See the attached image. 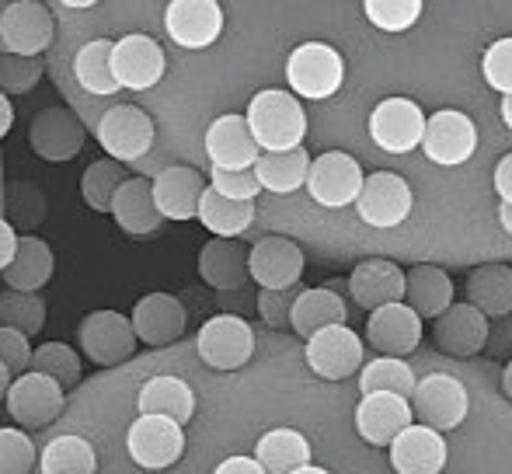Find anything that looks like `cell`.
Returning a JSON list of instances; mask_svg holds the SVG:
<instances>
[{"instance_id": "obj_1", "label": "cell", "mask_w": 512, "mask_h": 474, "mask_svg": "<svg viewBox=\"0 0 512 474\" xmlns=\"http://www.w3.org/2000/svg\"><path fill=\"white\" fill-rule=\"evenodd\" d=\"M251 133H255L262 154H286V150H300L307 136V112L293 91L283 88H265L248 102Z\"/></svg>"}, {"instance_id": "obj_2", "label": "cell", "mask_w": 512, "mask_h": 474, "mask_svg": "<svg viewBox=\"0 0 512 474\" xmlns=\"http://www.w3.org/2000/svg\"><path fill=\"white\" fill-rule=\"evenodd\" d=\"M286 84L297 98L324 102L335 98L345 84V60L328 42H300L286 60Z\"/></svg>"}, {"instance_id": "obj_3", "label": "cell", "mask_w": 512, "mask_h": 474, "mask_svg": "<svg viewBox=\"0 0 512 474\" xmlns=\"http://www.w3.org/2000/svg\"><path fill=\"white\" fill-rule=\"evenodd\" d=\"M363 164L356 161L345 150H324L314 157L307 175V192L317 206L324 210H345V206H356L363 196Z\"/></svg>"}, {"instance_id": "obj_4", "label": "cell", "mask_w": 512, "mask_h": 474, "mask_svg": "<svg viewBox=\"0 0 512 474\" xmlns=\"http://www.w3.org/2000/svg\"><path fill=\"white\" fill-rule=\"evenodd\" d=\"M467 408H471L467 387L450 373H429L418 380L415 394H411L415 422L436 429V433H453L467 419Z\"/></svg>"}, {"instance_id": "obj_5", "label": "cell", "mask_w": 512, "mask_h": 474, "mask_svg": "<svg viewBox=\"0 0 512 474\" xmlns=\"http://www.w3.org/2000/svg\"><path fill=\"white\" fill-rule=\"evenodd\" d=\"M196 353L209 370H241L255 356V332L241 314H216L199 328Z\"/></svg>"}, {"instance_id": "obj_6", "label": "cell", "mask_w": 512, "mask_h": 474, "mask_svg": "<svg viewBox=\"0 0 512 474\" xmlns=\"http://www.w3.org/2000/svg\"><path fill=\"white\" fill-rule=\"evenodd\" d=\"M126 450L136 468L168 471L185 454V426L161 419V415H140L126 433Z\"/></svg>"}, {"instance_id": "obj_7", "label": "cell", "mask_w": 512, "mask_h": 474, "mask_svg": "<svg viewBox=\"0 0 512 474\" xmlns=\"http://www.w3.org/2000/svg\"><path fill=\"white\" fill-rule=\"evenodd\" d=\"M133 318L119 311H91L77 328V349L95 366H119L136 353Z\"/></svg>"}, {"instance_id": "obj_8", "label": "cell", "mask_w": 512, "mask_h": 474, "mask_svg": "<svg viewBox=\"0 0 512 474\" xmlns=\"http://www.w3.org/2000/svg\"><path fill=\"white\" fill-rule=\"evenodd\" d=\"M422 154L439 168H460L478 154V126L467 112L439 109L425 122Z\"/></svg>"}, {"instance_id": "obj_9", "label": "cell", "mask_w": 512, "mask_h": 474, "mask_svg": "<svg viewBox=\"0 0 512 474\" xmlns=\"http://www.w3.org/2000/svg\"><path fill=\"white\" fill-rule=\"evenodd\" d=\"M425 112L411 98H384L370 112V140L384 154H411L422 150L425 140Z\"/></svg>"}, {"instance_id": "obj_10", "label": "cell", "mask_w": 512, "mask_h": 474, "mask_svg": "<svg viewBox=\"0 0 512 474\" xmlns=\"http://www.w3.org/2000/svg\"><path fill=\"white\" fill-rule=\"evenodd\" d=\"M53 42V11L39 0H11L0 21V53L39 60Z\"/></svg>"}, {"instance_id": "obj_11", "label": "cell", "mask_w": 512, "mask_h": 474, "mask_svg": "<svg viewBox=\"0 0 512 474\" xmlns=\"http://www.w3.org/2000/svg\"><path fill=\"white\" fill-rule=\"evenodd\" d=\"M98 143L112 161L133 164L154 147V119L140 105H115L98 122Z\"/></svg>"}, {"instance_id": "obj_12", "label": "cell", "mask_w": 512, "mask_h": 474, "mask_svg": "<svg viewBox=\"0 0 512 474\" xmlns=\"http://www.w3.org/2000/svg\"><path fill=\"white\" fill-rule=\"evenodd\" d=\"M363 356H366V342L363 335H356L349 325H335L317 332L314 339H307L304 359L314 370V377L321 380H345L352 373L363 370Z\"/></svg>"}, {"instance_id": "obj_13", "label": "cell", "mask_w": 512, "mask_h": 474, "mask_svg": "<svg viewBox=\"0 0 512 474\" xmlns=\"http://www.w3.org/2000/svg\"><path fill=\"white\" fill-rule=\"evenodd\" d=\"M411 206H415L411 185L398 171H373L363 185L356 213L363 224L377 227V231H391V227H401L411 217Z\"/></svg>"}, {"instance_id": "obj_14", "label": "cell", "mask_w": 512, "mask_h": 474, "mask_svg": "<svg viewBox=\"0 0 512 474\" xmlns=\"http://www.w3.org/2000/svg\"><path fill=\"white\" fill-rule=\"evenodd\" d=\"M67 405V391L56 380L42 377V373H25L14 380L11 394H7V415L18 422L21 429H42L56 422Z\"/></svg>"}, {"instance_id": "obj_15", "label": "cell", "mask_w": 512, "mask_h": 474, "mask_svg": "<svg viewBox=\"0 0 512 474\" xmlns=\"http://www.w3.org/2000/svg\"><path fill=\"white\" fill-rule=\"evenodd\" d=\"M203 147L209 164L220 171H255L258 157H262V147H258L248 119L234 116V112L209 122Z\"/></svg>"}, {"instance_id": "obj_16", "label": "cell", "mask_w": 512, "mask_h": 474, "mask_svg": "<svg viewBox=\"0 0 512 474\" xmlns=\"http://www.w3.org/2000/svg\"><path fill=\"white\" fill-rule=\"evenodd\" d=\"M112 67L122 88L150 91L154 84H161L164 70H168V56H164L157 39H150L143 32H129L122 39H115Z\"/></svg>"}, {"instance_id": "obj_17", "label": "cell", "mask_w": 512, "mask_h": 474, "mask_svg": "<svg viewBox=\"0 0 512 474\" xmlns=\"http://www.w3.org/2000/svg\"><path fill=\"white\" fill-rule=\"evenodd\" d=\"M304 265H307L304 251H300V244L290 241V237L269 234L258 244H251L248 269H251V279H255L262 290H293V286H300Z\"/></svg>"}, {"instance_id": "obj_18", "label": "cell", "mask_w": 512, "mask_h": 474, "mask_svg": "<svg viewBox=\"0 0 512 474\" xmlns=\"http://www.w3.org/2000/svg\"><path fill=\"white\" fill-rule=\"evenodd\" d=\"M349 297L363 311H380V307L405 304L408 297V272H401L391 258H366L352 269L349 276Z\"/></svg>"}, {"instance_id": "obj_19", "label": "cell", "mask_w": 512, "mask_h": 474, "mask_svg": "<svg viewBox=\"0 0 512 474\" xmlns=\"http://www.w3.org/2000/svg\"><path fill=\"white\" fill-rule=\"evenodd\" d=\"M415 426L411 401L398 394H366L356 405V433L370 447H387L398 440L405 429Z\"/></svg>"}, {"instance_id": "obj_20", "label": "cell", "mask_w": 512, "mask_h": 474, "mask_svg": "<svg viewBox=\"0 0 512 474\" xmlns=\"http://www.w3.org/2000/svg\"><path fill=\"white\" fill-rule=\"evenodd\" d=\"M164 28L182 49H209L223 32V7L216 0H171Z\"/></svg>"}, {"instance_id": "obj_21", "label": "cell", "mask_w": 512, "mask_h": 474, "mask_svg": "<svg viewBox=\"0 0 512 474\" xmlns=\"http://www.w3.org/2000/svg\"><path fill=\"white\" fill-rule=\"evenodd\" d=\"M28 140H32V150L42 157V161L63 164V161H74V157L81 154L84 126L70 109L53 105V109H42L39 116L32 119Z\"/></svg>"}, {"instance_id": "obj_22", "label": "cell", "mask_w": 512, "mask_h": 474, "mask_svg": "<svg viewBox=\"0 0 512 474\" xmlns=\"http://www.w3.org/2000/svg\"><path fill=\"white\" fill-rule=\"evenodd\" d=\"M366 342L377 349V356L405 359L422 346V318L408 304L380 307L366 321Z\"/></svg>"}, {"instance_id": "obj_23", "label": "cell", "mask_w": 512, "mask_h": 474, "mask_svg": "<svg viewBox=\"0 0 512 474\" xmlns=\"http://www.w3.org/2000/svg\"><path fill=\"white\" fill-rule=\"evenodd\" d=\"M432 342L446 356H478L488 346V318L478 307L467 304V300L464 304H453L443 318L432 321Z\"/></svg>"}, {"instance_id": "obj_24", "label": "cell", "mask_w": 512, "mask_h": 474, "mask_svg": "<svg viewBox=\"0 0 512 474\" xmlns=\"http://www.w3.org/2000/svg\"><path fill=\"white\" fill-rule=\"evenodd\" d=\"M209 182L189 164H171L154 178V199L164 220H199V206H203Z\"/></svg>"}, {"instance_id": "obj_25", "label": "cell", "mask_w": 512, "mask_h": 474, "mask_svg": "<svg viewBox=\"0 0 512 474\" xmlns=\"http://www.w3.org/2000/svg\"><path fill=\"white\" fill-rule=\"evenodd\" d=\"M185 307L178 297L171 293H147L140 304L133 307V328H136V339L143 346H171L185 335Z\"/></svg>"}, {"instance_id": "obj_26", "label": "cell", "mask_w": 512, "mask_h": 474, "mask_svg": "<svg viewBox=\"0 0 512 474\" xmlns=\"http://www.w3.org/2000/svg\"><path fill=\"white\" fill-rule=\"evenodd\" d=\"M446 457H450V447H446L443 433L415 422L391 443L387 461H391L394 474H439L446 468Z\"/></svg>"}, {"instance_id": "obj_27", "label": "cell", "mask_w": 512, "mask_h": 474, "mask_svg": "<svg viewBox=\"0 0 512 474\" xmlns=\"http://www.w3.org/2000/svg\"><path fill=\"white\" fill-rule=\"evenodd\" d=\"M248 258H251V248H244L241 241L213 237V241H206L203 251H199V276H203V283L213 286V290L234 293L251 279Z\"/></svg>"}, {"instance_id": "obj_28", "label": "cell", "mask_w": 512, "mask_h": 474, "mask_svg": "<svg viewBox=\"0 0 512 474\" xmlns=\"http://www.w3.org/2000/svg\"><path fill=\"white\" fill-rule=\"evenodd\" d=\"M112 217L122 227V234L129 237H150L154 231H161L164 217L157 210L154 199V182L150 178H129L119 189L112 203Z\"/></svg>"}, {"instance_id": "obj_29", "label": "cell", "mask_w": 512, "mask_h": 474, "mask_svg": "<svg viewBox=\"0 0 512 474\" xmlns=\"http://www.w3.org/2000/svg\"><path fill=\"white\" fill-rule=\"evenodd\" d=\"M140 415H161L178 426H189L196 415V391L182 377H150L136 394Z\"/></svg>"}, {"instance_id": "obj_30", "label": "cell", "mask_w": 512, "mask_h": 474, "mask_svg": "<svg viewBox=\"0 0 512 474\" xmlns=\"http://www.w3.org/2000/svg\"><path fill=\"white\" fill-rule=\"evenodd\" d=\"M405 304L418 318L436 321L453 307V279L439 265H411L408 269V297Z\"/></svg>"}, {"instance_id": "obj_31", "label": "cell", "mask_w": 512, "mask_h": 474, "mask_svg": "<svg viewBox=\"0 0 512 474\" xmlns=\"http://www.w3.org/2000/svg\"><path fill=\"white\" fill-rule=\"evenodd\" d=\"M467 304L478 307L485 318H509L512 314V265L488 262L467 276Z\"/></svg>"}, {"instance_id": "obj_32", "label": "cell", "mask_w": 512, "mask_h": 474, "mask_svg": "<svg viewBox=\"0 0 512 474\" xmlns=\"http://www.w3.org/2000/svg\"><path fill=\"white\" fill-rule=\"evenodd\" d=\"M349 321V307H345L342 293L328 290V286H310L300 293L297 307H293V332L300 339H314L324 328H335Z\"/></svg>"}, {"instance_id": "obj_33", "label": "cell", "mask_w": 512, "mask_h": 474, "mask_svg": "<svg viewBox=\"0 0 512 474\" xmlns=\"http://www.w3.org/2000/svg\"><path fill=\"white\" fill-rule=\"evenodd\" d=\"M56 272V258L53 248H49L42 237L25 234L18 241V255H14L11 269L4 272V283L7 290H18V293H39L42 286L53 279Z\"/></svg>"}, {"instance_id": "obj_34", "label": "cell", "mask_w": 512, "mask_h": 474, "mask_svg": "<svg viewBox=\"0 0 512 474\" xmlns=\"http://www.w3.org/2000/svg\"><path fill=\"white\" fill-rule=\"evenodd\" d=\"M255 461L262 464L265 474H297L310 464V443L304 433H297L290 426L269 429L258 440Z\"/></svg>"}, {"instance_id": "obj_35", "label": "cell", "mask_w": 512, "mask_h": 474, "mask_svg": "<svg viewBox=\"0 0 512 474\" xmlns=\"http://www.w3.org/2000/svg\"><path fill=\"white\" fill-rule=\"evenodd\" d=\"M112 53H115V42L112 39H91L77 49L74 56V77L88 95L98 98H112L115 91H122L119 77H115L112 67Z\"/></svg>"}, {"instance_id": "obj_36", "label": "cell", "mask_w": 512, "mask_h": 474, "mask_svg": "<svg viewBox=\"0 0 512 474\" xmlns=\"http://www.w3.org/2000/svg\"><path fill=\"white\" fill-rule=\"evenodd\" d=\"M314 157L300 150H286V154H262L255 164V175L262 182L265 192H276V196H290L297 189H307V175Z\"/></svg>"}, {"instance_id": "obj_37", "label": "cell", "mask_w": 512, "mask_h": 474, "mask_svg": "<svg viewBox=\"0 0 512 474\" xmlns=\"http://www.w3.org/2000/svg\"><path fill=\"white\" fill-rule=\"evenodd\" d=\"M199 220H203V227L213 237L237 241L255 224V203H237V199L220 196L216 189H206L203 206H199Z\"/></svg>"}, {"instance_id": "obj_38", "label": "cell", "mask_w": 512, "mask_h": 474, "mask_svg": "<svg viewBox=\"0 0 512 474\" xmlns=\"http://www.w3.org/2000/svg\"><path fill=\"white\" fill-rule=\"evenodd\" d=\"M39 468L42 474H95L98 471V457L84 436H56L42 447L39 454Z\"/></svg>"}, {"instance_id": "obj_39", "label": "cell", "mask_w": 512, "mask_h": 474, "mask_svg": "<svg viewBox=\"0 0 512 474\" xmlns=\"http://www.w3.org/2000/svg\"><path fill=\"white\" fill-rule=\"evenodd\" d=\"M415 387H418V377L405 359L377 356L359 370V391H363V398L366 394H398V398L411 401Z\"/></svg>"}, {"instance_id": "obj_40", "label": "cell", "mask_w": 512, "mask_h": 474, "mask_svg": "<svg viewBox=\"0 0 512 474\" xmlns=\"http://www.w3.org/2000/svg\"><path fill=\"white\" fill-rule=\"evenodd\" d=\"M126 182H129L126 164L112 161V157H102V161H95L88 171H84L81 196H84V203H88L95 213H112L115 196H119V189Z\"/></svg>"}, {"instance_id": "obj_41", "label": "cell", "mask_w": 512, "mask_h": 474, "mask_svg": "<svg viewBox=\"0 0 512 474\" xmlns=\"http://www.w3.org/2000/svg\"><path fill=\"white\" fill-rule=\"evenodd\" d=\"M42 325H46V300L39 293H0V328H14V332L32 339L42 332Z\"/></svg>"}, {"instance_id": "obj_42", "label": "cell", "mask_w": 512, "mask_h": 474, "mask_svg": "<svg viewBox=\"0 0 512 474\" xmlns=\"http://www.w3.org/2000/svg\"><path fill=\"white\" fill-rule=\"evenodd\" d=\"M32 373H42V377L56 380L63 391H74V387L81 384V356H77V349L67 346V342H46V346L35 349Z\"/></svg>"}, {"instance_id": "obj_43", "label": "cell", "mask_w": 512, "mask_h": 474, "mask_svg": "<svg viewBox=\"0 0 512 474\" xmlns=\"http://www.w3.org/2000/svg\"><path fill=\"white\" fill-rule=\"evenodd\" d=\"M422 11V0H366L363 4L366 21L380 32H408L411 25H418Z\"/></svg>"}, {"instance_id": "obj_44", "label": "cell", "mask_w": 512, "mask_h": 474, "mask_svg": "<svg viewBox=\"0 0 512 474\" xmlns=\"http://www.w3.org/2000/svg\"><path fill=\"white\" fill-rule=\"evenodd\" d=\"M42 74H46L42 60L0 53V91H4V95H28V91L42 81Z\"/></svg>"}, {"instance_id": "obj_45", "label": "cell", "mask_w": 512, "mask_h": 474, "mask_svg": "<svg viewBox=\"0 0 512 474\" xmlns=\"http://www.w3.org/2000/svg\"><path fill=\"white\" fill-rule=\"evenodd\" d=\"M39 464V450L28 433L14 426H0V474H28Z\"/></svg>"}, {"instance_id": "obj_46", "label": "cell", "mask_w": 512, "mask_h": 474, "mask_svg": "<svg viewBox=\"0 0 512 474\" xmlns=\"http://www.w3.org/2000/svg\"><path fill=\"white\" fill-rule=\"evenodd\" d=\"M481 77L492 91H499L502 98H512V35L495 39L481 56Z\"/></svg>"}, {"instance_id": "obj_47", "label": "cell", "mask_w": 512, "mask_h": 474, "mask_svg": "<svg viewBox=\"0 0 512 474\" xmlns=\"http://www.w3.org/2000/svg\"><path fill=\"white\" fill-rule=\"evenodd\" d=\"M209 189H216L220 196L237 199V203H255V196L262 192L255 171H220L209 168Z\"/></svg>"}, {"instance_id": "obj_48", "label": "cell", "mask_w": 512, "mask_h": 474, "mask_svg": "<svg viewBox=\"0 0 512 474\" xmlns=\"http://www.w3.org/2000/svg\"><path fill=\"white\" fill-rule=\"evenodd\" d=\"M300 286H293V290H262L258 293V314H262V321L269 328H290L293 325V307H297L300 300Z\"/></svg>"}, {"instance_id": "obj_49", "label": "cell", "mask_w": 512, "mask_h": 474, "mask_svg": "<svg viewBox=\"0 0 512 474\" xmlns=\"http://www.w3.org/2000/svg\"><path fill=\"white\" fill-rule=\"evenodd\" d=\"M32 356L35 349L28 346V335L14 332V328H0V363L11 370L14 380L32 373Z\"/></svg>"}, {"instance_id": "obj_50", "label": "cell", "mask_w": 512, "mask_h": 474, "mask_svg": "<svg viewBox=\"0 0 512 474\" xmlns=\"http://www.w3.org/2000/svg\"><path fill=\"white\" fill-rule=\"evenodd\" d=\"M18 241H21V237L14 234V227L7 224L4 217H0V272L11 269L14 255H18Z\"/></svg>"}, {"instance_id": "obj_51", "label": "cell", "mask_w": 512, "mask_h": 474, "mask_svg": "<svg viewBox=\"0 0 512 474\" xmlns=\"http://www.w3.org/2000/svg\"><path fill=\"white\" fill-rule=\"evenodd\" d=\"M495 192H499L502 206H512V150L495 164Z\"/></svg>"}, {"instance_id": "obj_52", "label": "cell", "mask_w": 512, "mask_h": 474, "mask_svg": "<svg viewBox=\"0 0 512 474\" xmlns=\"http://www.w3.org/2000/svg\"><path fill=\"white\" fill-rule=\"evenodd\" d=\"M213 474H265V468L255 457H227V461L216 464Z\"/></svg>"}, {"instance_id": "obj_53", "label": "cell", "mask_w": 512, "mask_h": 474, "mask_svg": "<svg viewBox=\"0 0 512 474\" xmlns=\"http://www.w3.org/2000/svg\"><path fill=\"white\" fill-rule=\"evenodd\" d=\"M14 126V109H11V98L0 91V140H4L7 133H11Z\"/></svg>"}, {"instance_id": "obj_54", "label": "cell", "mask_w": 512, "mask_h": 474, "mask_svg": "<svg viewBox=\"0 0 512 474\" xmlns=\"http://www.w3.org/2000/svg\"><path fill=\"white\" fill-rule=\"evenodd\" d=\"M11 387H14L11 370H7V366L0 363V405H7V394H11Z\"/></svg>"}, {"instance_id": "obj_55", "label": "cell", "mask_w": 512, "mask_h": 474, "mask_svg": "<svg viewBox=\"0 0 512 474\" xmlns=\"http://www.w3.org/2000/svg\"><path fill=\"white\" fill-rule=\"evenodd\" d=\"M499 227L512 237V206H502L499 203Z\"/></svg>"}, {"instance_id": "obj_56", "label": "cell", "mask_w": 512, "mask_h": 474, "mask_svg": "<svg viewBox=\"0 0 512 474\" xmlns=\"http://www.w3.org/2000/svg\"><path fill=\"white\" fill-rule=\"evenodd\" d=\"M502 394H506L509 405H512V359L506 363V370H502Z\"/></svg>"}, {"instance_id": "obj_57", "label": "cell", "mask_w": 512, "mask_h": 474, "mask_svg": "<svg viewBox=\"0 0 512 474\" xmlns=\"http://www.w3.org/2000/svg\"><path fill=\"white\" fill-rule=\"evenodd\" d=\"M499 116H502V122L512 129V98H502V105H499Z\"/></svg>"}, {"instance_id": "obj_58", "label": "cell", "mask_w": 512, "mask_h": 474, "mask_svg": "<svg viewBox=\"0 0 512 474\" xmlns=\"http://www.w3.org/2000/svg\"><path fill=\"white\" fill-rule=\"evenodd\" d=\"M297 474H331V471L317 468V464H307V468H304V471H297Z\"/></svg>"}, {"instance_id": "obj_59", "label": "cell", "mask_w": 512, "mask_h": 474, "mask_svg": "<svg viewBox=\"0 0 512 474\" xmlns=\"http://www.w3.org/2000/svg\"><path fill=\"white\" fill-rule=\"evenodd\" d=\"M63 7H91V0H63Z\"/></svg>"}, {"instance_id": "obj_60", "label": "cell", "mask_w": 512, "mask_h": 474, "mask_svg": "<svg viewBox=\"0 0 512 474\" xmlns=\"http://www.w3.org/2000/svg\"><path fill=\"white\" fill-rule=\"evenodd\" d=\"M4 7H7V4H0V21H4Z\"/></svg>"}]
</instances>
